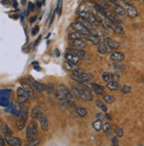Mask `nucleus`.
I'll list each match as a JSON object with an SVG mask.
<instances>
[{
	"mask_svg": "<svg viewBox=\"0 0 144 146\" xmlns=\"http://www.w3.org/2000/svg\"><path fill=\"white\" fill-rule=\"evenodd\" d=\"M28 81H29V84L32 86V88L36 90L37 91H44V90H46V85L45 84L36 82V80H34L32 77H29Z\"/></svg>",
	"mask_w": 144,
	"mask_h": 146,
	"instance_id": "0eeeda50",
	"label": "nucleus"
},
{
	"mask_svg": "<svg viewBox=\"0 0 144 146\" xmlns=\"http://www.w3.org/2000/svg\"><path fill=\"white\" fill-rule=\"evenodd\" d=\"M107 88H109L111 90H120V86L118 84V82L112 81V82H107Z\"/></svg>",
	"mask_w": 144,
	"mask_h": 146,
	"instance_id": "b1692460",
	"label": "nucleus"
},
{
	"mask_svg": "<svg viewBox=\"0 0 144 146\" xmlns=\"http://www.w3.org/2000/svg\"><path fill=\"white\" fill-rule=\"evenodd\" d=\"M105 117H106L107 119H112L111 117H110V115H108V114H106V115H105Z\"/></svg>",
	"mask_w": 144,
	"mask_h": 146,
	"instance_id": "bf43d9fd",
	"label": "nucleus"
},
{
	"mask_svg": "<svg viewBox=\"0 0 144 146\" xmlns=\"http://www.w3.org/2000/svg\"><path fill=\"white\" fill-rule=\"evenodd\" d=\"M98 52L100 54H105L107 53V46L104 44H100L98 46Z\"/></svg>",
	"mask_w": 144,
	"mask_h": 146,
	"instance_id": "7c9ffc66",
	"label": "nucleus"
},
{
	"mask_svg": "<svg viewBox=\"0 0 144 146\" xmlns=\"http://www.w3.org/2000/svg\"><path fill=\"white\" fill-rule=\"evenodd\" d=\"M34 9H35V5H34V4H33V3L29 2V3H28V13H30V12H33V11H34Z\"/></svg>",
	"mask_w": 144,
	"mask_h": 146,
	"instance_id": "79ce46f5",
	"label": "nucleus"
},
{
	"mask_svg": "<svg viewBox=\"0 0 144 146\" xmlns=\"http://www.w3.org/2000/svg\"><path fill=\"white\" fill-rule=\"evenodd\" d=\"M11 93L8 94H0V106L7 107L11 104Z\"/></svg>",
	"mask_w": 144,
	"mask_h": 146,
	"instance_id": "f8f14e48",
	"label": "nucleus"
},
{
	"mask_svg": "<svg viewBox=\"0 0 144 146\" xmlns=\"http://www.w3.org/2000/svg\"><path fill=\"white\" fill-rule=\"evenodd\" d=\"M91 88L94 90V91L97 94V95H102L104 91V87L100 84L97 83H92L91 84Z\"/></svg>",
	"mask_w": 144,
	"mask_h": 146,
	"instance_id": "4be33fe9",
	"label": "nucleus"
},
{
	"mask_svg": "<svg viewBox=\"0 0 144 146\" xmlns=\"http://www.w3.org/2000/svg\"><path fill=\"white\" fill-rule=\"evenodd\" d=\"M38 121L41 124V127L42 128H43L44 130L47 131L48 130V128H49V122H48V119H47V117L42 113H40V115L38 116Z\"/></svg>",
	"mask_w": 144,
	"mask_h": 146,
	"instance_id": "4468645a",
	"label": "nucleus"
},
{
	"mask_svg": "<svg viewBox=\"0 0 144 146\" xmlns=\"http://www.w3.org/2000/svg\"><path fill=\"white\" fill-rule=\"evenodd\" d=\"M102 127H103V122H102L101 119H96V121L93 123V127H94L95 130H96V131L101 130Z\"/></svg>",
	"mask_w": 144,
	"mask_h": 146,
	"instance_id": "c756f323",
	"label": "nucleus"
},
{
	"mask_svg": "<svg viewBox=\"0 0 144 146\" xmlns=\"http://www.w3.org/2000/svg\"><path fill=\"white\" fill-rule=\"evenodd\" d=\"M78 15L80 17H82L85 20H87L90 24L92 27H98L100 25V22L97 19V17H96L94 14L90 12H83V11H78L77 12Z\"/></svg>",
	"mask_w": 144,
	"mask_h": 146,
	"instance_id": "f257e3e1",
	"label": "nucleus"
},
{
	"mask_svg": "<svg viewBox=\"0 0 144 146\" xmlns=\"http://www.w3.org/2000/svg\"><path fill=\"white\" fill-rule=\"evenodd\" d=\"M122 1L124 2V3H127V4H129L128 2H129V0H122Z\"/></svg>",
	"mask_w": 144,
	"mask_h": 146,
	"instance_id": "13d9d810",
	"label": "nucleus"
},
{
	"mask_svg": "<svg viewBox=\"0 0 144 146\" xmlns=\"http://www.w3.org/2000/svg\"><path fill=\"white\" fill-rule=\"evenodd\" d=\"M116 134H117V135L118 136V137H121V136H123V134H124V132H123V130H122V128H120V127H117L116 128Z\"/></svg>",
	"mask_w": 144,
	"mask_h": 146,
	"instance_id": "a19ab883",
	"label": "nucleus"
},
{
	"mask_svg": "<svg viewBox=\"0 0 144 146\" xmlns=\"http://www.w3.org/2000/svg\"><path fill=\"white\" fill-rule=\"evenodd\" d=\"M26 126V121H24L23 119H20L18 121H17V127H18L19 130H22L23 128Z\"/></svg>",
	"mask_w": 144,
	"mask_h": 146,
	"instance_id": "2f4dec72",
	"label": "nucleus"
},
{
	"mask_svg": "<svg viewBox=\"0 0 144 146\" xmlns=\"http://www.w3.org/2000/svg\"><path fill=\"white\" fill-rule=\"evenodd\" d=\"M81 90H82V97L84 98V99L87 101H91L93 99L92 93L89 91V89H87V87H82Z\"/></svg>",
	"mask_w": 144,
	"mask_h": 146,
	"instance_id": "6ab92c4d",
	"label": "nucleus"
},
{
	"mask_svg": "<svg viewBox=\"0 0 144 146\" xmlns=\"http://www.w3.org/2000/svg\"><path fill=\"white\" fill-rule=\"evenodd\" d=\"M110 58H111L112 60L113 61H117V62H120L122 61L125 56L122 52H120V51H114V52H112L111 54V56H110Z\"/></svg>",
	"mask_w": 144,
	"mask_h": 146,
	"instance_id": "a211bd4d",
	"label": "nucleus"
},
{
	"mask_svg": "<svg viewBox=\"0 0 144 146\" xmlns=\"http://www.w3.org/2000/svg\"><path fill=\"white\" fill-rule=\"evenodd\" d=\"M54 16H55V11H54V13H52V17H50V26H52V22H53V20H54Z\"/></svg>",
	"mask_w": 144,
	"mask_h": 146,
	"instance_id": "3c124183",
	"label": "nucleus"
},
{
	"mask_svg": "<svg viewBox=\"0 0 144 146\" xmlns=\"http://www.w3.org/2000/svg\"><path fill=\"white\" fill-rule=\"evenodd\" d=\"M0 146H5V139L3 138V136L0 135Z\"/></svg>",
	"mask_w": 144,
	"mask_h": 146,
	"instance_id": "8fccbe9b",
	"label": "nucleus"
},
{
	"mask_svg": "<svg viewBox=\"0 0 144 146\" xmlns=\"http://www.w3.org/2000/svg\"><path fill=\"white\" fill-rule=\"evenodd\" d=\"M40 113H42V110H41V106H36L32 110V113H31V116L33 119H37L38 116L40 115Z\"/></svg>",
	"mask_w": 144,
	"mask_h": 146,
	"instance_id": "393cba45",
	"label": "nucleus"
},
{
	"mask_svg": "<svg viewBox=\"0 0 144 146\" xmlns=\"http://www.w3.org/2000/svg\"><path fill=\"white\" fill-rule=\"evenodd\" d=\"M12 90L9 89H6V90H0V94H8V93H11Z\"/></svg>",
	"mask_w": 144,
	"mask_h": 146,
	"instance_id": "09e8293b",
	"label": "nucleus"
},
{
	"mask_svg": "<svg viewBox=\"0 0 144 146\" xmlns=\"http://www.w3.org/2000/svg\"><path fill=\"white\" fill-rule=\"evenodd\" d=\"M0 129H1L6 135H12V131L9 127H8V126L5 123H2L1 125H0Z\"/></svg>",
	"mask_w": 144,
	"mask_h": 146,
	"instance_id": "bb28decb",
	"label": "nucleus"
},
{
	"mask_svg": "<svg viewBox=\"0 0 144 146\" xmlns=\"http://www.w3.org/2000/svg\"><path fill=\"white\" fill-rule=\"evenodd\" d=\"M55 54H56V56L57 57H59L60 56V53H59V50H58V49H55Z\"/></svg>",
	"mask_w": 144,
	"mask_h": 146,
	"instance_id": "864d4df0",
	"label": "nucleus"
},
{
	"mask_svg": "<svg viewBox=\"0 0 144 146\" xmlns=\"http://www.w3.org/2000/svg\"><path fill=\"white\" fill-rule=\"evenodd\" d=\"M5 141L7 142V143L10 146H21L22 143L21 140L19 138V137H15V136H12L10 135H6L5 137Z\"/></svg>",
	"mask_w": 144,
	"mask_h": 146,
	"instance_id": "6e6552de",
	"label": "nucleus"
},
{
	"mask_svg": "<svg viewBox=\"0 0 144 146\" xmlns=\"http://www.w3.org/2000/svg\"><path fill=\"white\" fill-rule=\"evenodd\" d=\"M113 11H114L115 14H117L118 16H125L126 14V10L124 9V7L121 6V5H114Z\"/></svg>",
	"mask_w": 144,
	"mask_h": 146,
	"instance_id": "aec40b11",
	"label": "nucleus"
},
{
	"mask_svg": "<svg viewBox=\"0 0 144 146\" xmlns=\"http://www.w3.org/2000/svg\"><path fill=\"white\" fill-rule=\"evenodd\" d=\"M108 29H112L116 34H118V35H122V34H124V29L120 24L113 23V22L110 21V23L108 25Z\"/></svg>",
	"mask_w": 144,
	"mask_h": 146,
	"instance_id": "ddd939ff",
	"label": "nucleus"
},
{
	"mask_svg": "<svg viewBox=\"0 0 144 146\" xmlns=\"http://www.w3.org/2000/svg\"><path fill=\"white\" fill-rule=\"evenodd\" d=\"M72 28L76 32L81 34L82 36H86V35H88V34H89V30L87 28L84 27L82 24H81L80 22H78V21H75V22L72 23Z\"/></svg>",
	"mask_w": 144,
	"mask_h": 146,
	"instance_id": "20e7f679",
	"label": "nucleus"
},
{
	"mask_svg": "<svg viewBox=\"0 0 144 146\" xmlns=\"http://www.w3.org/2000/svg\"><path fill=\"white\" fill-rule=\"evenodd\" d=\"M82 35L81 34H80V33H78V32H73V33H71V34H69V36H68V37L71 39V40H77V39H82Z\"/></svg>",
	"mask_w": 144,
	"mask_h": 146,
	"instance_id": "cd10ccee",
	"label": "nucleus"
},
{
	"mask_svg": "<svg viewBox=\"0 0 144 146\" xmlns=\"http://www.w3.org/2000/svg\"><path fill=\"white\" fill-rule=\"evenodd\" d=\"M135 1H139V0H135Z\"/></svg>",
	"mask_w": 144,
	"mask_h": 146,
	"instance_id": "0e129e2a",
	"label": "nucleus"
},
{
	"mask_svg": "<svg viewBox=\"0 0 144 146\" xmlns=\"http://www.w3.org/2000/svg\"><path fill=\"white\" fill-rule=\"evenodd\" d=\"M96 105L100 109L103 110V111H104V113H106V111H107V107H106V106H105V105L104 104V103L102 102V101H100V100H96Z\"/></svg>",
	"mask_w": 144,
	"mask_h": 146,
	"instance_id": "72a5a7b5",
	"label": "nucleus"
},
{
	"mask_svg": "<svg viewBox=\"0 0 144 146\" xmlns=\"http://www.w3.org/2000/svg\"><path fill=\"white\" fill-rule=\"evenodd\" d=\"M112 79L113 82H118V81L120 80V75H118V74H112Z\"/></svg>",
	"mask_w": 144,
	"mask_h": 146,
	"instance_id": "49530a36",
	"label": "nucleus"
},
{
	"mask_svg": "<svg viewBox=\"0 0 144 146\" xmlns=\"http://www.w3.org/2000/svg\"><path fill=\"white\" fill-rule=\"evenodd\" d=\"M112 146H118V137L114 136L113 138L112 139Z\"/></svg>",
	"mask_w": 144,
	"mask_h": 146,
	"instance_id": "c03bdc74",
	"label": "nucleus"
},
{
	"mask_svg": "<svg viewBox=\"0 0 144 146\" xmlns=\"http://www.w3.org/2000/svg\"><path fill=\"white\" fill-rule=\"evenodd\" d=\"M104 44L106 46H108L110 49H112V50H116V49H118V47H120V42H116V41H114V40H112L111 38H109V37L105 38Z\"/></svg>",
	"mask_w": 144,
	"mask_h": 146,
	"instance_id": "2eb2a0df",
	"label": "nucleus"
},
{
	"mask_svg": "<svg viewBox=\"0 0 144 146\" xmlns=\"http://www.w3.org/2000/svg\"><path fill=\"white\" fill-rule=\"evenodd\" d=\"M36 20V16H34L33 18H31V20H30V22L31 23H33V22H35V21Z\"/></svg>",
	"mask_w": 144,
	"mask_h": 146,
	"instance_id": "6e6d98bb",
	"label": "nucleus"
},
{
	"mask_svg": "<svg viewBox=\"0 0 144 146\" xmlns=\"http://www.w3.org/2000/svg\"><path fill=\"white\" fill-rule=\"evenodd\" d=\"M102 116H103V115H102L101 113H96V118L97 119H99L100 118H102Z\"/></svg>",
	"mask_w": 144,
	"mask_h": 146,
	"instance_id": "4d7b16f0",
	"label": "nucleus"
},
{
	"mask_svg": "<svg viewBox=\"0 0 144 146\" xmlns=\"http://www.w3.org/2000/svg\"><path fill=\"white\" fill-rule=\"evenodd\" d=\"M124 9L126 10V13H127V15L131 18H135L138 15V11L133 5L127 4V3H124Z\"/></svg>",
	"mask_w": 144,
	"mask_h": 146,
	"instance_id": "39448f33",
	"label": "nucleus"
},
{
	"mask_svg": "<svg viewBox=\"0 0 144 146\" xmlns=\"http://www.w3.org/2000/svg\"><path fill=\"white\" fill-rule=\"evenodd\" d=\"M102 78L103 80L105 82H111V79H112V74L108 73V72H104L103 74H102Z\"/></svg>",
	"mask_w": 144,
	"mask_h": 146,
	"instance_id": "473e14b6",
	"label": "nucleus"
},
{
	"mask_svg": "<svg viewBox=\"0 0 144 146\" xmlns=\"http://www.w3.org/2000/svg\"><path fill=\"white\" fill-rule=\"evenodd\" d=\"M71 46L73 49H80L83 50L87 46V42L83 39H77V40H73L71 42Z\"/></svg>",
	"mask_w": 144,
	"mask_h": 146,
	"instance_id": "9d476101",
	"label": "nucleus"
},
{
	"mask_svg": "<svg viewBox=\"0 0 144 146\" xmlns=\"http://www.w3.org/2000/svg\"><path fill=\"white\" fill-rule=\"evenodd\" d=\"M65 58H66V60L67 61H69L74 65H76L77 63L80 62L81 60V58L77 56V55H75L74 53L73 52H68V53H66L65 54Z\"/></svg>",
	"mask_w": 144,
	"mask_h": 146,
	"instance_id": "dca6fc26",
	"label": "nucleus"
},
{
	"mask_svg": "<svg viewBox=\"0 0 144 146\" xmlns=\"http://www.w3.org/2000/svg\"><path fill=\"white\" fill-rule=\"evenodd\" d=\"M77 21H78V22H80L81 24H82V25L84 26V27L87 28L89 31L91 30L92 26H91V24H90L87 20H85L84 18H82V17H80V16H79L78 18H77Z\"/></svg>",
	"mask_w": 144,
	"mask_h": 146,
	"instance_id": "5701e85b",
	"label": "nucleus"
},
{
	"mask_svg": "<svg viewBox=\"0 0 144 146\" xmlns=\"http://www.w3.org/2000/svg\"><path fill=\"white\" fill-rule=\"evenodd\" d=\"M17 98H18L20 103H25L26 101L28 100L29 96L27 93V91L22 87H19L18 90H17Z\"/></svg>",
	"mask_w": 144,
	"mask_h": 146,
	"instance_id": "423d86ee",
	"label": "nucleus"
},
{
	"mask_svg": "<svg viewBox=\"0 0 144 146\" xmlns=\"http://www.w3.org/2000/svg\"><path fill=\"white\" fill-rule=\"evenodd\" d=\"M57 90L59 91V92H61V94L63 95L65 102H67L68 104H73V101H74V97L73 96V94L72 92L67 89L65 86L64 84H59L57 86Z\"/></svg>",
	"mask_w": 144,
	"mask_h": 146,
	"instance_id": "f03ea898",
	"label": "nucleus"
},
{
	"mask_svg": "<svg viewBox=\"0 0 144 146\" xmlns=\"http://www.w3.org/2000/svg\"><path fill=\"white\" fill-rule=\"evenodd\" d=\"M65 67H66L68 70H72V71H73L74 69H76V68H77L74 64H73V63H71V62H69V61H66V62H65Z\"/></svg>",
	"mask_w": 144,
	"mask_h": 146,
	"instance_id": "4c0bfd02",
	"label": "nucleus"
},
{
	"mask_svg": "<svg viewBox=\"0 0 144 146\" xmlns=\"http://www.w3.org/2000/svg\"><path fill=\"white\" fill-rule=\"evenodd\" d=\"M71 51L73 53H74L75 55H77L80 58L85 56V50H80V49H73L71 50Z\"/></svg>",
	"mask_w": 144,
	"mask_h": 146,
	"instance_id": "c85d7f7f",
	"label": "nucleus"
},
{
	"mask_svg": "<svg viewBox=\"0 0 144 146\" xmlns=\"http://www.w3.org/2000/svg\"><path fill=\"white\" fill-rule=\"evenodd\" d=\"M84 36H85V38L87 40L90 41L91 42H93V44H96V45H99L101 44V38L96 35H93V34L89 33V34H88V35Z\"/></svg>",
	"mask_w": 144,
	"mask_h": 146,
	"instance_id": "f3484780",
	"label": "nucleus"
},
{
	"mask_svg": "<svg viewBox=\"0 0 144 146\" xmlns=\"http://www.w3.org/2000/svg\"><path fill=\"white\" fill-rule=\"evenodd\" d=\"M77 113L81 117H85L87 115V111L84 107H78L77 108Z\"/></svg>",
	"mask_w": 144,
	"mask_h": 146,
	"instance_id": "f704fd0d",
	"label": "nucleus"
},
{
	"mask_svg": "<svg viewBox=\"0 0 144 146\" xmlns=\"http://www.w3.org/2000/svg\"><path fill=\"white\" fill-rule=\"evenodd\" d=\"M104 100L106 103H108V104H112V103L115 101V98L111 95H105V96H104Z\"/></svg>",
	"mask_w": 144,
	"mask_h": 146,
	"instance_id": "e433bc0d",
	"label": "nucleus"
},
{
	"mask_svg": "<svg viewBox=\"0 0 144 146\" xmlns=\"http://www.w3.org/2000/svg\"><path fill=\"white\" fill-rule=\"evenodd\" d=\"M46 89H47V90H48L50 93H52V92L54 90V85H53L52 83H49V84L46 86Z\"/></svg>",
	"mask_w": 144,
	"mask_h": 146,
	"instance_id": "37998d69",
	"label": "nucleus"
},
{
	"mask_svg": "<svg viewBox=\"0 0 144 146\" xmlns=\"http://www.w3.org/2000/svg\"><path fill=\"white\" fill-rule=\"evenodd\" d=\"M131 87L130 86H124V87L121 89V91H122V93H124V94H127V93H129L130 91H131Z\"/></svg>",
	"mask_w": 144,
	"mask_h": 146,
	"instance_id": "ea45409f",
	"label": "nucleus"
},
{
	"mask_svg": "<svg viewBox=\"0 0 144 146\" xmlns=\"http://www.w3.org/2000/svg\"><path fill=\"white\" fill-rule=\"evenodd\" d=\"M20 111V115L21 117V119H23L24 121H27V119L28 117V107L26 106L25 105H23V103H19L17 105Z\"/></svg>",
	"mask_w": 144,
	"mask_h": 146,
	"instance_id": "1a4fd4ad",
	"label": "nucleus"
},
{
	"mask_svg": "<svg viewBox=\"0 0 144 146\" xmlns=\"http://www.w3.org/2000/svg\"><path fill=\"white\" fill-rule=\"evenodd\" d=\"M41 5H42L41 3H40V2H37V6H38V7H41Z\"/></svg>",
	"mask_w": 144,
	"mask_h": 146,
	"instance_id": "680f3d73",
	"label": "nucleus"
},
{
	"mask_svg": "<svg viewBox=\"0 0 144 146\" xmlns=\"http://www.w3.org/2000/svg\"><path fill=\"white\" fill-rule=\"evenodd\" d=\"M37 136V127L35 122H31L27 128V139L28 141L36 139Z\"/></svg>",
	"mask_w": 144,
	"mask_h": 146,
	"instance_id": "7ed1b4c3",
	"label": "nucleus"
},
{
	"mask_svg": "<svg viewBox=\"0 0 144 146\" xmlns=\"http://www.w3.org/2000/svg\"><path fill=\"white\" fill-rule=\"evenodd\" d=\"M39 143H40V140L36 138V139H33V140L28 141V143H26V145H25V146H38Z\"/></svg>",
	"mask_w": 144,
	"mask_h": 146,
	"instance_id": "c9c22d12",
	"label": "nucleus"
},
{
	"mask_svg": "<svg viewBox=\"0 0 144 146\" xmlns=\"http://www.w3.org/2000/svg\"><path fill=\"white\" fill-rule=\"evenodd\" d=\"M38 30H39V27H38V26H36V27H34V28L32 29V31H31V35H32V36L36 35L37 32H38Z\"/></svg>",
	"mask_w": 144,
	"mask_h": 146,
	"instance_id": "a18cd8bd",
	"label": "nucleus"
},
{
	"mask_svg": "<svg viewBox=\"0 0 144 146\" xmlns=\"http://www.w3.org/2000/svg\"><path fill=\"white\" fill-rule=\"evenodd\" d=\"M72 94L73 96L75 97L76 98H82V90L81 88L77 87V86H73L72 88Z\"/></svg>",
	"mask_w": 144,
	"mask_h": 146,
	"instance_id": "412c9836",
	"label": "nucleus"
},
{
	"mask_svg": "<svg viewBox=\"0 0 144 146\" xmlns=\"http://www.w3.org/2000/svg\"><path fill=\"white\" fill-rule=\"evenodd\" d=\"M23 89L27 91V93L28 94V96H29V97H33V95H34L33 88H32V86H31L29 83L24 82V83H23Z\"/></svg>",
	"mask_w": 144,
	"mask_h": 146,
	"instance_id": "a878e982",
	"label": "nucleus"
},
{
	"mask_svg": "<svg viewBox=\"0 0 144 146\" xmlns=\"http://www.w3.org/2000/svg\"><path fill=\"white\" fill-rule=\"evenodd\" d=\"M108 2L112 3V4H114V5H117V4H118V0H108Z\"/></svg>",
	"mask_w": 144,
	"mask_h": 146,
	"instance_id": "5fc2aeb1",
	"label": "nucleus"
},
{
	"mask_svg": "<svg viewBox=\"0 0 144 146\" xmlns=\"http://www.w3.org/2000/svg\"><path fill=\"white\" fill-rule=\"evenodd\" d=\"M111 124L110 123H108V122H106V123H104V125H103V127H102V128H103V130H104V132H105V133H107V132H109L110 130H111Z\"/></svg>",
	"mask_w": 144,
	"mask_h": 146,
	"instance_id": "58836bf2",
	"label": "nucleus"
},
{
	"mask_svg": "<svg viewBox=\"0 0 144 146\" xmlns=\"http://www.w3.org/2000/svg\"><path fill=\"white\" fill-rule=\"evenodd\" d=\"M41 38H42V36H40L38 38H37V40L36 41V42H35V46H37V44H39V42L41 41Z\"/></svg>",
	"mask_w": 144,
	"mask_h": 146,
	"instance_id": "603ef678",
	"label": "nucleus"
},
{
	"mask_svg": "<svg viewBox=\"0 0 144 146\" xmlns=\"http://www.w3.org/2000/svg\"><path fill=\"white\" fill-rule=\"evenodd\" d=\"M104 16L105 17V18H106L108 21H111V22L117 23V24H120V18H118L117 14L113 13L112 12L106 11V12L104 13Z\"/></svg>",
	"mask_w": 144,
	"mask_h": 146,
	"instance_id": "9b49d317",
	"label": "nucleus"
},
{
	"mask_svg": "<svg viewBox=\"0 0 144 146\" xmlns=\"http://www.w3.org/2000/svg\"><path fill=\"white\" fill-rule=\"evenodd\" d=\"M13 109H14V106L13 105V104H10L9 106H7V109H5V111H7V113H13Z\"/></svg>",
	"mask_w": 144,
	"mask_h": 146,
	"instance_id": "de8ad7c7",
	"label": "nucleus"
},
{
	"mask_svg": "<svg viewBox=\"0 0 144 146\" xmlns=\"http://www.w3.org/2000/svg\"><path fill=\"white\" fill-rule=\"evenodd\" d=\"M45 1H46V0H43V4H44V3H45Z\"/></svg>",
	"mask_w": 144,
	"mask_h": 146,
	"instance_id": "e2e57ef3",
	"label": "nucleus"
},
{
	"mask_svg": "<svg viewBox=\"0 0 144 146\" xmlns=\"http://www.w3.org/2000/svg\"><path fill=\"white\" fill-rule=\"evenodd\" d=\"M25 3H26V0H21V4L22 5H25Z\"/></svg>",
	"mask_w": 144,
	"mask_h": 146,
	"instance_id": "052dcab7",
	"label": "nucleus"
}]
</instances>
